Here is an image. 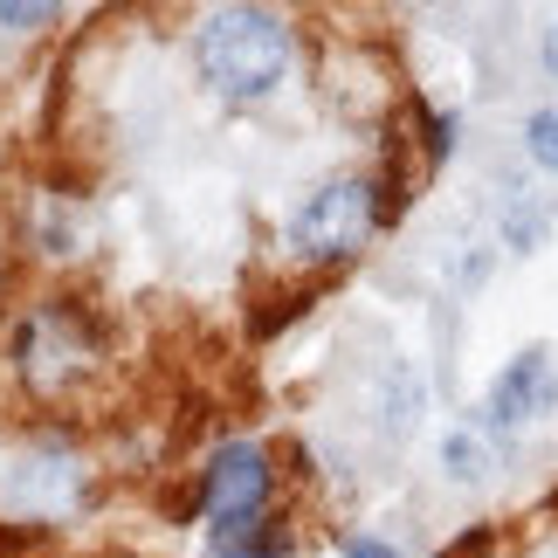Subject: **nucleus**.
<instances>
[{
	"label": "nucleus",
	"instance_id": "1",
	"mask_svg": "<svg viewBox=\"0 0 558 558\" xmlns=\"http://www.w3.org/2000/svg\"><path fill=\"white\" fill-rule=\"evenodd\" d=\"M193 62H201L207 90L228 104H263L296 62V35L283 14L269 8H221L193 35Z\"/></svg>",
	"mask_w": 558,
	"mask_h": 558
},
{
	"label": "nucleus",
	"instance_id": "2",
	"mask_svg": "<svg viewBox=\"0 0 558 558\" xmlns=\"http://www.w3.org/2000/svg\"><path fill=\"white\" fill-rule=\"evenodd\" d=\"M97 359H104V338L90 325V311L70 304V296H49V304H35L14 325V366H21V379H28L41 400L83 386L97 373Z\"/></svg>",
	"mask_w": 558,
	"mask_h": 558
},
{
	"label": "nucleus",
	"instance_id": "3",
	"mask_svg": "<svg viewBox=\"0 0 558 558\" xmlns=\"http://www.w3.org/2000/svg\"><path fill=\"white\" fill-rule=\"evenodd\" d=\"M379 214H386L379 207V180L338 173V180H325V186L304 193V207L290 214L283 242H290L296 263H352V255L373 242Z\"/></svg>",
	"mask_w": 558,
	"mask_h": 558
},
{
	"label": "nucleus",
	"instance_id": "4",
	"mask_svg": "<svg viewBox=\"0 0 558 558\" xmlns=\"http://www.w3.org/2000/svg\"><path fill=\"white\" fill-rule=\"evenodd\" d=\"M269 489H276V469H269V448L263 441H221L207 456L201 469V504L214 531H228V524H248V518H263L269 510Z\"/></svg>",
	"mask_w": 558,
	"mask_h": 558
},
{
	"label": "nucleus",
	"instance_id": "5",
	"mask_svg": "<svg viewBox=\"0 0 558 558\" xmlns=\"http://www.w3.org/2000/svg\"><path fill=\"white\" fill-rule=\"evenodd\" d=\"M558 407V359L545 345H524L510 366L497 373V386L483 393V427L489 435H524Z\"/></svg>",
	"mask_w": 558,
	"mask_h": 558
},
{
	"label": "nucleus",
	"instance_id": "6",
	"mask_svg": "<svg viewBox=\"0 0 558 558\" xmlns=\"http://www.w3.org/2000/svg\"><path fill=\"white\" fill-rule=\"evenodd\" d=\"M14 497H21L28 518H62V510L83 504V469L70 456H41V462H28L14 476Z\"/></svg>",
	"mask_w": 558,
	"mask_h": 558
},
{
	"label": "nucleus",
	"instance_id": "7",
	"mask_svg": "<svg viewBox=\"0 0 558 558\" xmlns=\"http://www.w3.org/2000/svg\"><path fill=\"white\" fill-rule=\"evenodd\" d=\"M214 558H296V524L283 518H248V524H228L214 531Z\"/></svg>",
	"mask_w": 558,
	"mask_h": 558
},
{
	"label": "nucleus",
	"instance_id": "8",
	"mask_svg": "<svg viewBox=\"0 0 558 558\" xmlns=\"http://www.w3.org/2000/svg\"><path fill=\"white\" fill-rule=\"evenodd\" d=\"M524 145H531V159L545 166V173H558V111H538L524 124Z\"/></svg>",
	"mask_w": 558,
	"mask_h": 558
},
{
	"label": "nucleus",
	"instance_id": "9",
	"mask_svg": "<svg viewBox=\"0 0 558 558\" xmlns=\"http://www.w3.org/2000/svg\"><path fill=\"white\" fill-rule=\"evenodd\" d=\"M441 456H448V469H456L462 483H476V476H483V462H489V448H483L476 435H448Z\"/></svg>",
	"mask_w": 558,
	"mask_h": 558
},
{
	"label": "nucleus",
	"instance_id": "10",
	"mask_svg": "<svg viewBox=\"0 0 558 558\" xmlns=\"http://www.w3.org/2000/svg\"><path fill=\"white\" fill-rule=\"evenodd\" d=\"M56 8H14V0H0V21H8V28H28V21H49Z\"/></svg>",
	"mask_w": 558,
	"mask_h": 558
},
{
	"label": "nucleus",
	"instance_id": "11",
	"mask_svg": "<svg viewBox=\"0 0 558 558\" xmlns=\"http://www.w3.org/2000/svg\"><path fill=\"white\" fill-rule=\"evenodd\" d=\"M345 558H400V551H386L379 538H345Z\"/></svg>",
	"mask_w": 558,
	"mask_h": 558
},
{
	"label": "nucleus",
	"instance_id": "12",
	"mask_svg": "<svg viewBox=\"0 0 558 558\" xmlns=\"http://www.w3.org/2000/svg\"><path fill=\"white\" fill-rule=\"evenodd\" d=\"M545 70H551V76H558V28H551V35H545Z\"/></svg>",
	"mask_w": 558,
	"mask_h": 558
}]
</instances>
